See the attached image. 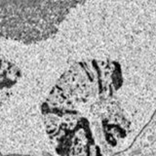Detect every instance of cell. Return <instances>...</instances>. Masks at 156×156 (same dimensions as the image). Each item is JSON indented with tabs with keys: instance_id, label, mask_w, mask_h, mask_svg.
I'll list each match as a JSON object with an SVG mask.
<instances>
[{
	"instance_id": "obj_1",
	"label": "cell",
	"mask_w": 156,
	"mask_h": 156,
	"mask_svg": "<svg viewBox=\"0 0 156 156\" xmlns=\"http://www.w3.org/2000/svg\"><path fill=\"white\" fill-rule=\"evenodd\" d=\"M69 0H0V40H33Z\"/></svg>"
}]
</instances>
